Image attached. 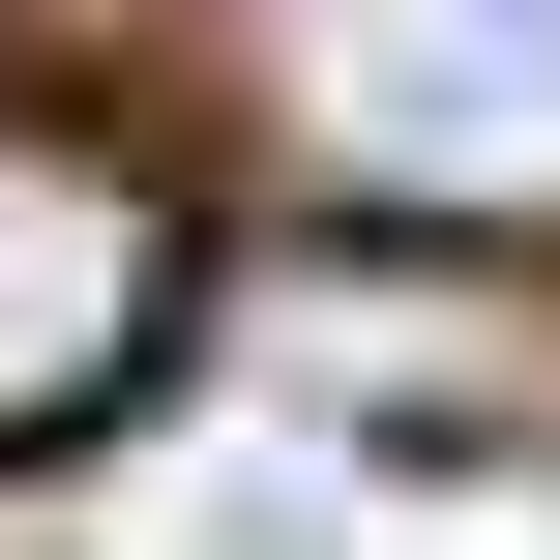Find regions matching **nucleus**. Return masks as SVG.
<instances>
[{
	"label": "nucleus",
	"instance_id": "f03ea898",
	"mask_svg": "<svg viewBox=\"0 0 560 560\" xmlns=\"http://www.w3.org/2000/svg\"><path fill=\"white\" fill-rule=\"evenodd\" d=\"M177 295H207L177 177H148L118 118H0V472H30V443H89V413L177 354Z\"/></svg>",
	"mask_w": 560,
	"mask_h": 560
},
{
	"label": "nucleus",
	"instance_id": "f257e3e1",
	"mask_svg": "<svg viewBox=\"0 0 560 560\" xmlns=\"http://www.w3.org/2000/svg\"><path fill=\"white\" fill-rule=\"evenodd\" d=\"M266 89L354 207L413 236H560V0H266Z\"/></svg>",
	"mask_w": 560,
	"mask_h": 560
}]
</instances>
